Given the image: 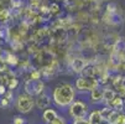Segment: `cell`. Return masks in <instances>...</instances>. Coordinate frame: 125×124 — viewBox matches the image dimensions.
<instances>
[{"label":"cell","instance_id":"6da1fadb","mask_svg":"<svg viewBox=\"0 0 125 124\" xmlns=\"http://www.w3.org/2000/svg\"><path fill=\"white\" fill-rule=\"evenodd\" d=\"M77 90L74 84L61 82L52 90V103L58 108H68L76 101Z\"/></svg>","mask_w":125,"mask_h":124},{"label":"cell","instance_id":"3957f363","mask_svg":"<svg viewBox=\"0 0 125 124\" xmlns=\"http://www.w3.org/2000/svg\"><path fill=\"white\" fill-rule=\"evenodd\" d=\"M15 107H16L17 112L21 113V114L30 113L35 107H36V103H35L33 96H31L29 93L19 94V96L16 97V101H15Z\"/></svg>","mask_w":125,"mask_h":124},{"label":"cell","instance_id":"4fadbf2b","mask_svg":"<svg viewBox=\"0 0 125 124\" xmlns=\"http://www.w3.org/2000/svg\"><path fill=\"white\" fill-rule=\"evenodd\" d=\"M4 60H5V63L11 65L12 67L17 66V65H19V62H20V60L17 58V56H16L15 54H12V52H6Z\"/></svg>","mask_w":125,"mask_h":124},{"label":"cell","instance_id":"ac0fdd59","mask_svg":"<svg viewBox=\"0 0 125 124\" xmlns=\"http://www.w3.org/2000/svg\"><path fill=\"white\" fill-rule=\"evenodd\" d=\"M50 124H66V120H64V118L63 117H57L56 119H53Z\"/></svg>","mask_w":125,"mask_h":124},{"label":"cell","instance_id":"cb8c5ba5","mask_svg":"<svg viewBox=\"0 0 125 124\" xmlns=\"http://www.w3.org/2000/svg\"><path fill=\"white\" fill-rule=\"evenodd\" d=\"M124 84H125V75H124Z\"/></svg>","mask_w":125,"mask_h":124},{"label":"cell","instance_id":"ba28073f","mask_svg":"<svg viewBox=\"0 0 125 124\" xmlns=\"http://www.w3.org/2000/svg\"><path fill=\"white\" fill-rule=\"evenodd\" d=\"M103 93H104V87L99 86V87L94 88L93 91L89 92L91 102L92 103H103Z\"/></svg>","mask_w":125,"mask_h":124},{"label":"cell","instance_id":"d6986e66","mask_svg":"<svg viewBox=\"0 0 125 124\" xmlns=\"http://www.w3.org/2000/svg\"><path fill=\"white\" fill-rule=\"evenodd\" d=\"M12 124H25V119L22 117H15L14 120H12Z\"/></svg>","mask_w":125,"mask_h":124},{"label":"cell","instance_id":"d4e9b609","mask_svg":"<svg viewBox=\"0 0 125 124\" xmlns=\"http://www.w3.org/2000/svg\"><path fill=\"white\" fill-rule=\"evenodd\" d=\"M88 124H93V123H91V122H88Z\"/></svg>","mask_w":125,"mask_h":124},{"label":"cell","instance_id":"2e32d148","mask_svg":"<svg viewBox=\"0 0 125 124\" xmlns=\"http://www.w3.org/2000/svg\"><path fill=\"white\" fill-rule=\"evenodd\" d=\"M10 5L12 10H17L22 6V0H10Z\"/></svg>","mask_w":125,"mask_h":124},{"label":"cell","instance_id":"8992f818","mask_svg":"<svg viewBox=\"0 0 125 124\" xmlns=\"http://www.w3.org/2000/svg\"><path fill=\"white\" fill-rule=\"evenodd\" d=\"M91 63V61H88L84 56H73L72 61H69L68 66L72 69V72L76 75H82L84 68Z\"/></svg>","mask_w":125,"mask_h":124},{"label":"cell","instance_id":"484cf974","mask_svg":"<svg viewBox=\"0 0 125 124\" xmlns=\"http://www.w3.org/2000/svg\"><path fill=\"white\" fill-rule=\"evenodd\" d=\"M124 104H125V97H124Z\"/></svg>","mask_w":125,"mask_h":124},{"label":"cell","instance_id":"5b68a950","mask_svg":"<svg viewBox=\"0 0 125 124\" xmlns=\"http://www.w3.org/2000/svg\"><path fill=\"white\" fill-rule=\"evenodd\" d=\"M24 88H25V93H29L35 97L45 92L46 84L43 79H26L24 83Z\"/></svg>","mask_w":125,"mask_h":124},{"label":"cell","instance_id":"8fae6325","mask_svg":"<svg viewBox=\"0 0 125 124\" xmlns=\"http://www.w3.org/2000/svg\"><path fill=\"white\" fill-rule=\"evenodd\" d=\"M108 107H110V108H113V109H115V111H120V112H121V111L125 108L124 98H123V97H120L119 94H116V96H115V98L109 103Z\"/></svg>","mask_w":125,"mask_h":124},{"label":"cell","instance_id":"7402d4cb","mask_svg":"<svg viewBox=\"0 0 125 124\" xmlns=\"http://www.w3.org/2000/svg\"><path fill=\"white\" fill-rule=\"evenodd\" d=\"M6 92H8V91H6L5 84H0V96H4Z\"/></svg>","mask_w":125,"mask_h":124},{"label":"cell","instance_id":"7c38bea8","mask_svg":"<svg viewBox=\"0 0 125 124\" xmlns=\"http://www.w3.org/2000/svg\"><path fill=\"white\" fill-rule=\"evenodd\" d=\"M88 120L91 122V123H93V124H99V123L103 120L100 109H94V111H92L91 113L88 114Z\"/></svg>","mask_w":125,"mask_h":124},{"label":"cell","instance_id":"7a4b0ae2","mask_svg":"<svg viewBox=\"0 0 125 124\" xmlns=\"http://www.w3.org/2000/svg\"><path fill=\"white\" fill-rule=\"evenodd\" d=\"M99 79L97 77H92V76H78L74 81V87L76 90L81 93H89L91 91H93L94 88L99 87Z\"/></svg>","mask_w":125,"mask_h":124},{"label":"cell","instance_id":"603a6c76","mask_svg":"<svg viewBox=\"0 0 125 124\" xmlns=\"http://www.w3.org/2000/svg\"><path fill=\"white\" fill-rule=\"evenodd\" d=\"M99 124H110V123H109L108 120H106V119H103V120H102V122H100Z\"/></svg>","mask_w":125,"mask_h":124},{"label":"cell","instance_id":"44dd1931","mask_svg":"<svg viewBox=\"0 0 125 124\" xmlns=\"http://www.w3.org/2000/svg\"><path fill=\"white\" fill-rule=\"evenodd\" d=\"M88 122L89 120L85 119V118L84 119H74L73 120V124H88Z\"/></svg>","mask_w":125,"mask_h":124},{"label":"cell","instance_id":"9c48e42d","mask_svg":"<svg viewBox=\"0 0 125 124\" xmlns=\"http://www.w3.org/2000/svg\"><path fill=\"white\" fill-rule=\"evenodd\" d=\"M58 117V113L56 112V109L53 108H47L42 112V120L46 123V124H50L53 119H56Z\"/></svg>","mask_w":125,"mask_h":124},{"label":"cell","instance_id":"9a60e30c","mask_svg":"<svg viewBox=\"0 0 125 124\" xmlns=\"http://www.w3.org/2000/svg\"><path fill=\"white\" fill-rule=\"evenodd\" d=\"M50 12L52 16H56L61 12V5L58 3H51L50 4Z\"/></svg>","mask_w":125,"mask_h":124},{"label":"cell","instance_id":"ffe728a7","mask_svg":"<svg viewBox=\"0 0 125 124\" xmlns=\"http://www.w3.org/2000/svg\"><path fill=\"white\" fill-rule=\"evenodd\" d=\"M10 102H11V101H9L8 98H5V97H4V98L1 99V102H0V105H1L3 108H5V107H8V105L10 104Z\"/></svg>","mask_w":125,"mask_h":124},{"label":"cell","instance_id":"e0dca14e","mask_svg":"<svg viewBox=\"0 0 125 124\" xmlns=\"http://www.w3.org/2000/svg\"><path fill=\"white\" fill-rule=\"evenodd\" d=\"M19 86V79H17L16 77H12L9 82H8V87L9 90H15V88Z\"/></svg>","mask_w":125,"mask_h":124},{"label":"cell","instance_id":"277c9868","mask_svg":"<svg viewBox=\"0 0 125 124\" xmlns=\"http://www.w3.org/2000/svg\"><path fill=\"white\" fill-rule=\"evenodd\" d=\"M68 115L74 119H84L88 115V104L82 99H76L68 107Z\"/></svg>","mask_w":125,"mask_h":124},{"label":"cell","instance_id":"5bb4252c","mask_svg":"<svg viewBox=\"0 0 125 124\" xmlns=\"http://www.w3.org/2000/svg\"><path fill=\"white\" fill-rule=\"evenodd\" d=\"M42 78V73L41 69L39 68H32L29 71V78L27 79H41Z\"/></svg>","mask_w":125,"mask_h":124},{"label":"cell","instance_id":"52a82bcc","mask_svg":"<svg viewBox=\"0 0 125 124\" xmlns=\"http://www.w3.org/2000/svg\"><path fill=\"white\" fill-rule=\"evenodd\" d=\"M35 103H36V108L39 109H47L50 108V105L52 103V97H50L47 93H41L39 96H36V98H35Z\"/></svg>","mask_w":125,"mask_h":124},{"label":"cell","instance_id":"30bf717a","mask_svg":"<svg viewBox=\"0 0 125 124\" xmlns=\"http://www.w3.org/2000/svg\"><path fill=\"white\" fill-rule=\"evenodd\" d=\"M116 96V92L113 90V88H109V87H104V93H103V103L105 105H109V103L115 98Z\"/></svg>","mask_w":125,"mask_h":124}]
</instances>
